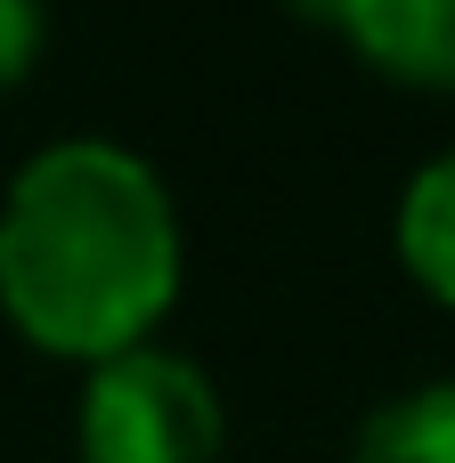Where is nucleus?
<instances>
[{
    "label": "nucleus",
    "instance_id": "nucleus-1",
    "mask_svg": "<svg viewBox=\"0 0 455 463\" xmlns=\"http://www.w3.org/2000/svg\"><path fill=\"white\" fill-rule=\"evenodd\" d=\"M179 269V203L114 138L41 146L0 195V317L49 358L106 366L147 350Z\"/></svg>",
    "mask_w": 455,
    "mask_h": 463
},
{
    "label": "nucleus",
    "instance_id": "nucleus-2",
    "mask_svg": "<svg viewBox=\"0 0 455 463\" xmlns=\"http://www.w3.org/2000/svg\"><path fill=\"white\" fill-rule=\"evenodd\" d=\"M73 439H81V463H220L228 415L195 358L147 342L90 366Z\"/></svg>",
    "mask_w": 455,
    "mask_h": 463
},
{
    "label": "nucleus",
    "instance_id": "nucleus-3",
    "mask_svg": "<svg viewBox=\"0 0 455 463\" xmlns=\"http://www.w3.org/2000/svg\"><path fill=\"white\" fill-rule=\"evenodd\" d=\"M326 24L391 81L455 90V0H342Z\"/></svg>",
    "mask_w": 455,
    "mask_h": 463
},
{
    "label": "nucleus",
    "instance_id": "nucleus-4",
    "mask_svg": "<svg viewBox=\"0 0 455 463\" xmlns=\"http://www.w3.org/2000/svg\"><path fill=\"white\" fill-rule=\"evenodd\" d=\"M399 260L431 301L455 309V146L431 155L399 195Z\"/></svg>",
    "mask_w": 455,
    "mask_h": 463
},
{
    "label": "nucleus",
    "instance_id": "nucleus-5",
    "mask_svg": "<svg viewBox=\"0 0 455 463\" xmlns=\"http://www.w3.org/2000/svg\"><path fill=\"white\" fill-rule=\"evenodd\" d=\"M350 463H455V383H423V391H399L391 407H374L358 423Z\"/></svg>",
    "mask_w": 455,
    "mask_h": 463
},
{
    "label": "nucleus",
    "instance_id": "nucleus-6",
    "mask_svg": "<svg viewBox=\"0 0 455 463\" xmlns=\"http://www.w3.org/2000/svg\"><path fill=\"white\" fill-rule=\"evenodd\" d=\"M41 41H49V16H41L33 0H0V90H16V81L33 73Z\"/></svg>",
    "mask_w": 455,
    "mask_h": 463
}]
</instances>
